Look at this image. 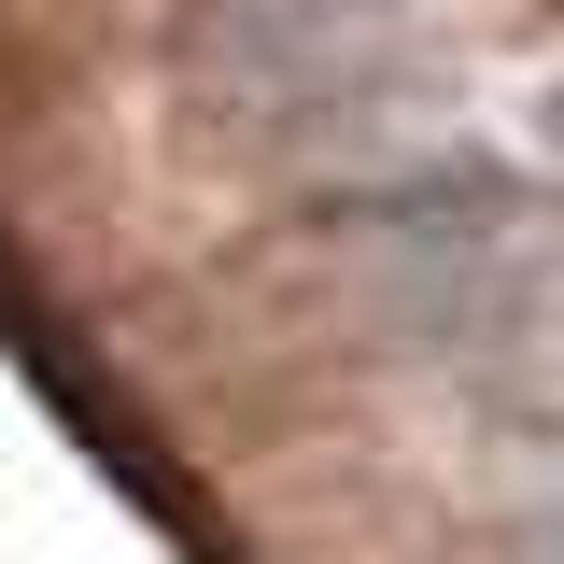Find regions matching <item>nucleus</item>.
Returning a JSON list of instances; mask_svg holds the SVG:
<instances>
[{
  "label": "nucleus",
  "mask_w": 564,
  "mask_h": 564,
  "mask_svg": "<svg viewBox=\"0 0 564 564\" xmlns=\"http://www.w3.org/2000/svg\"><path fill=\"white\" fill-rule=\"evenodd\" d=\"M410 43V0H226L212 14V70L269 113H352Z\"/></svg>",
  "instance_id": "1"
},
{
  "label": "nucleus",
  "mask_w": 564,
  "mask_h": 564,
  "mask_svg": "<svg viewBox=\"0 0 564 564\" xmlns=\"http://www.w3.org/2000/svg\"><path fill=\"white\" fill-rule=\"evenodd\" d=\"M536 564H564V551H536Z\"/></svg>",
  "instance_id": "2"
}]
</instances>
